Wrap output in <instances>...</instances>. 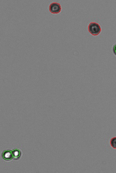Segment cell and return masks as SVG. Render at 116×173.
Segmentation results:
<instances>
[{
  "label": "cell",
  "instance_id": "6",
  "mask_svg": "<svg viewBox=\"0 0 116 173\" xmlns=\"http://www.w3.org/2000/svg\"><path fill=\"white\" fill-rule=\"evenodd\" d=\"M113 53H114V54L116 56V43L113 46Z\"/></svg>",
  "mask_w": 116,
  "mask_h": 173
},
{
  "label": "cell",
  "instance_id": "2",
  "mask_svg": "<svg viewBox=\"0 0 116 173\" xmlns=\"http://www.w3.org/2000/svg\"><path fill=\"white\" fill-rule=\"evenodd\" d=\"M49 10L52 14H59L61 11L62 8L60 4L53 3L49 6Z\"/></svg>",
  "mask_w": 116,
  "mask_h": 173
},
{
  "label": "cell",
  "instance_id": "1",
  "mask_svg": "<svg viewBox=\"0 0 116 173\" xmlns=\"http://www.w3.org/2000/svg\"><path fill=\"white\" fill-rule=\"evenodd\" d=\"M89 32L93 35H98L101 32L100 25L96 23H91L88 26Z\"/></svg>",
  "mask_w": 116,
  "mask_h": 173
},
{
  "label": "cell",
  "instance_id": "4",
  "mask_svg": "<svg viewBox=\"0 0 116 173\" xmlns=\"http://www.w3.org/2000/svg\"><path fill=\"white\" fill-rule=\"evenodd\" d=\"M13 152V159L15 160H18L21 156V151L19 149H14L12 151Z\"/></svg>",
  "mask_w": 116,
  "mask_h": 173
},
{
  "label": "cell",
  "instance_id": "3",
  "mask_svg": "<svg viewBox=\"0 0 116 173\" xmlns=\"http://www.w3.org/2000/svg\"><path fill=\"white\" fill-rule=\"evenodd\" d=\"M2 158L4 160L6 161H10L13 159V152L12 150H7L4 151L2 154Z\"/></svg>",
  "mask_w": 116,
  "mask_h": 173
},
{
  "label": "cell",
  "instance_id": "5",
  "mask_svg": "<svg viewBox=\"0 0 116 173\" xmlns=\"http://www.w3.org/2000/svg\"><path fill=\"white\" fill-rule=\"evenodd\" d=\"M110 144L113 148L116 149V137H114L111 139Z\"/></svg>",
  "mask_w": 116,
  "mask_h": 173
}]
</instances>
